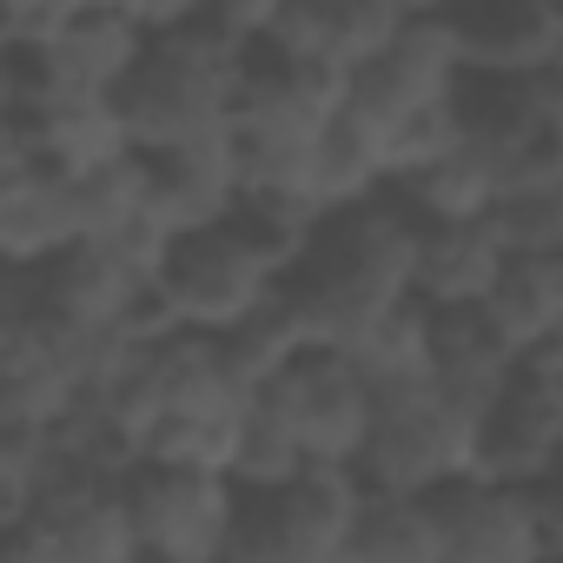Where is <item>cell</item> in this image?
<instances>
[{
	"label": "cell",
	"instance_id": "9a60e30c",
	"mask_svg": "<svg viewBox=\"0 0 563 563\" xmlns=\"http://www.w3.org/2000/svg\"><path fill=\"white\" fill-rule=\"evenodd\" d=\"M510 365H517L510 345L490 332V319L477 306H431V372H424V385L444 405H457V411L477 418L504 391Z\"/></svg>",
	"mask_w": 563,
	"mask_h": 563
},
{
	"label": "cell",
	"instance_id": "7c38bea8",
	"mask_svg": "<svg viewBox=\"0 0 563 563\" xmlns=\"http://www.w3.org/2000/svg\"><path fill=\"white\" fill-rule=\"evenodd\" d=\"M8 126L34 153V166H47L60 179L126 153V126L113 113V93H67L60 87V93H47L34 107H8Z\"/></svg>",
	"mask_w": 563,
	"mask_h": 563
},
{
	"label": "cell",
	"instance_id": "484cf974",
	"mask_svg": "<svg viewBox=\"0 0 563 563\" xmlns=\"http://www.w3.org/2000/svg\"><path fill=\"white\" fill-rule=\"evenodd\" d=\"M484 225L504 252H563V186H504Z\"/></svg>",
	"mask_w": 563,
	"mask_h": 563
},
{
	"label": "cell",
	"instance_id": "ffe728a7",
	"mask_svg": "<svg viewBox=\"0 0 563 563\" xmlns=\"http://www.w3.org/2000/svg\"><path fill=\"white\" fill-rule=\"evenodd\" d=\"M345 358L358 365V378H365L372 391L418 385V378L431 372V306L411 299V292H398V299L345 345Z\"/></svg>",
	"mask_w": 563,
	"mask_h": 563
},
{
	"label": "cell",
	"instance_id": "ba28073f",
	"mask_svg": "<svg viewBox=\"0 0 563 563\" xmlns=\"http://www.w3.org/2000/svg\"><path fill=\"white\" fill-rule=\"evenodd\" d=\"M258 398L292 424L299 451L319 464H352L372 424V385L358 378V365L339 345H299L286 365H278Z\"/></svg>",
	"mask_w": 563,
	"mask_h": 563
},
{
	"label": "cell",
	"instance_id": "4fadbf2b",
	"mask_svg": "<svg viewBox=\"0 0 563 563\" xmlns=\"http://www.w3.org/2000/svg\"><path fill=\"white\" fill-rule=\"evenodd\" d=\"M504 265V245L484 219H418L411 212V299L424 306H477Z\"/></svg>",
	"mask_w": 563,
	"mask_h": 563
},
{
	"label": "cell",
	"instance_id": "d4e9b609",
	"mask_svg": "<svg viewBox=\"0 0 563 563\" xmlns=\"http://www.w3.org/2000/svg\"><path fill=\"white\" fill-rule=\"evenodd\" d=\"M232 418H239V411H159V418L140 431V457H146V464L225 471V457H232Z\"/></svg>",
	"mask_w": 563,
	"mask_h": 563
},
{
	"label": "cell",
	"instance_id": "d6986e66",
	"mask_svg": "<svg viewBox=\"0 0 563 563\" xmlns=\"http://www.w3.org/2000/svg\"><path fill=\"white\" fill-rule=\"evenodd\" d=\"M339 563H438V523L424 490H358Z\"/></svg>",
	"mask_w": 563,
	"mask_h": 563
},
{
	"label": "cell",
	"instance_id": "5bb4252c",
	"mask_svg": "<svg viewBox=\"0 0 563 563\" xmlns=\"http://www.w3.org/2000/svg\"><path fill=\"white\" fill-rule=\"evenodd\" d=\"M398 21H405L398 0H286L265 34L278 47H292V54H312V60L352 74L372 54H385V41L398 34Z\"/></svg>",
	"mask_w": 563,
	"mask_h": 563
},
{
	"label": "cell",
	"instance_id": "9c48e42d",
	"mask_svg": "<svg viewBox=\"0 0 563 563\" xmlns=\"http://www.w3.org/2000/svg\"><path fill=\"white\" fill-rule=\"evenodd\" d=\"M438 14L477 74H530L563 60V8L556 0H438Z\"/></svg>",
	"mask_w": 563,
	"mask_h": 563
},
{
	"label": "cell",
	"instance_id": "f1b7e54d",
	"mask_svg": "<svg viewBox=\"0 0 563 563\" xmlns=\"http://www.w3.org/2000/svg\"><path fill=\"white\" fill-rule=\"evenodd\" d=\"M8 8L21 14V27H27V34H47L54 21H67L74 8H87V0H8Z\"/></svg>",
	"mask_w": 563,
	"mask_h": 563
},
{
	"label": "cell",
	"instance_id": "4316f807",
	"mask_svg": "<svg viewBox=\"0 0 563 563\" xmlns=\"http://www.w3.org/2000/svg\"><path fill=\"white\" fill-rule=\"evenodd\" d=\"M54 457V418L41 411H0V477H14L34 490V477Z\"/></svg>",
	"mask_w": 563,
	"mask_h": 563
},
{
	"label": "cell",
	"instance_id": "3957f363",
	"mask_svg": "<svg viewBox=\"0 0 563 563\" xmlns=\"http://www.w3.org/2000/svg\"><path fill=\"white\" fill-rule=\"evenodd\" d=\"M438 523V563H530L563 543V484L451 477L424 490Z\"/></svg>",
	"mask_w": 563,
	"mask_h": 563
},
{
	"label": "cell",
	"instance_id": "2e32d148",
	"mask_svg": "<svg viewBox=\"0 0 563 563\" xmlns=\"http://www.w3.org/2000/svg\"><path fill=\"white\" fill-rule=\"evenodd\" d=\"M477 312L510 345V358L563 339V252H504Z\"/></svg>",
	"mask_w": 563,
	"mask_h": 563
},
{
	"label": "cell",
	"instance_id": "8992f818",
	"mask_svg": "<svg viewBox=\"0 0 563 563\" xmlns=\"http://www.w3.org/2000/svg\"><path fill=\"white\" fill-rule=\"evenodd\" d=\"M126 517H133V550L153 563H225L239 484L225 471L199 464H133L120 477Z\"/></svg>",
	"mask_w": 563,
	"mask_h": 563
},
{
	"label": "cell",
	"instance_id": "7402d4cb",
	"mask_svg": "<svg viewBox=\"0 0 563 563\" xmlns=\"http://www.w3.org/2000/svg\"><path fill=\"white\" fill-rule=\"evenodd\" d=\"M378 186H385V173H378L372 146L332 113V120L319 126V140H312V166H306V199H312V212H345V206L372 199Z\"/></svg>",
	"mask_w": 563,
	"mask_h": 563
},
{
	"label": "cell",
	"instance_id": "277c9868",
	"mask_svg": "<svg viewBox=\"0 0 563 563\" xmlns=\"http://www.w3.org/2000/svg\"><path fill=\"white\" fill-rule=\"evenodd\" d=\"M471 411L444 405L424 378L372 391V424L352 457L365 490H438L451 477H471Z\"/></svg>",
	"mask_w": 563,
	"mask_h": 563
},
{
	"label": "cell",
	"instance_id": "83f0119b",
	"mask_svg": "<svg viewBox=\"0 0 563 563\" xmlns=\"http://www.w3.org/2000/svg\"><path fill=\"white\" fill-rule=\"evenodd\" d=\"M278 8H286V0H199L192 21H199L206 34H219L225 47H245V41H258V34L278 21Z\"/></svg>",
	"mask_w": 563,
	"mask_h": 563
},
{
	"label": "cell",
	"instance_id": "603a6c76",
	"mask_svg": "<svg viewBox=\"0 0 563 563\" xmlns=\"http://www.w3.org/2000/svg\"><path fill=\"white\" fill-rule=\"evenodd\" d=\"M299 464H306V451H299L292 424L252 391V398L239 405V418H232V457H225V477H232L239 490H265V484H278V477H292Z\"/></svg>",
	"mask_w": 563,
	"mask_h": 563
},
{
	"label": "cell",
	"instance_id": "e0dca14e",
	"mask_svg": "<svg viewBox=\"0 0 563 563\" xmlns=\"http://www.w3.org/2000/svg\"><path fill=\"white\" fill-rule=\"evenodd\" d=\"M47 54H54V74L67 93H113L133 60L146 54V27L120 8H107V0H87V8H74L67 21L47 27Z\"/></svg>",
	"mask_w": 563,
	"mask_h": 563
},
{
	"label": "cell",
	"instance_id": "cb8c5ba5",
	"mask_svg": "<svg viewBox=\"0 0 563 563\" xmlns=\"http://www.w3.org/2000/svg\"><path fill=\"white\" fill-rule=\"evenodd\" d=\"M67 186V219H74V239H107L113 225H126L140 212V153H113L100 166H80L60 179Z\"/></svg>",
	"mask_w": 563,
	"mask_h": 563
},
{
	"label": "cell",
	"instance_id": "6da1fadb",
	"mask_svg": "<svg viewBox=\"0 0 563 563\" xmlns=\"http://www.w3.org/2000/svg\"><path fill=\"white\" fill-rule=\"evenodd\" d=\"M232 54L239 47H225L199 21L146 34V54L113 87V113L126 126V146L153 153V146L199 140V133H225V120H232Z\"/></svg>",
	"mask_w": 563,
	"mask_h": 563
},
{
	"label": "cell",
	"instance_id": "8fae6325",
	"mask_svg": "<svg viewBox=\"0 0 563 563\" xmlns=\"http://www.w3.org/2000/svg\"><path fill=\"white\" fill-rule=\"evenodd\" d=\"M153 286V272H140V265H126L113 245H100V239H67L54 258H41L34 265V299L54 312V319H67V325H120V312L140 299Z\"/></svg>",
	"mask_w": 563,
	"mask_h": 563
},
{
	"label": "cell",
	"instance_id": "ac0fdd59",
	"mask_svg": "<svg viewBox=\"0 0 563 563\" xmlns=\"http://www.w3.org/2000/svg\"><path fill=\"white\" fill-rule=\"evenodd\" d=\"M74 239L67 186L47 166L0 173V265H41Z\"/></svg>",
	"mask_w": 563,
	"mask_h": 563
},
{
	"label": "cell",
	"instance_id": "44dd1931",
	"mask_svg": "<svg viewBox=\"0 0 563 563\" xmlns=\"http://www.w3.org/2000/svg\"><path fill=\"white\" fill-rule=\"evenodd\" d=\"M219 339V358H225V372L245 385V391H258L278 365H286L299 345H306V332H299V319H292V306H286V292H265L245 319H232L225 332H212Z\"/></svg>",
	"mask_w": 563,
	"mask_h": 563
},
{
	"label": "cell",
	"instance_id": "30bf717a",
	"mask_svg": "<svg viewBox=\"0 0 563 563\" xmlns=\"http://www.w3.org/2000/svg\"><path fill=\"white\" fill-rule=\"evenodd\" d=\"M232 192H239V173H232V140L225 133H199V140L140 153V206L166 232L219 225L232 212Z\"/></svg>",
	"mask_w": 563,
	"mask_h": 563
},
{
	"label": "cell",
	"instance_id": "52a82bcc",
	"mask_svg": "<svg viewBox=\"0 0 563 563\" xmlns=\"http://www.w3.org/2000/svg\"><path fill=\"white\" fill-rule=\"evenodd\" d=\"M278 286V272L219 219L199 232H173L159 265H153V292L166 299V312L192 332H225L232 319H245L265 292Z\"/></svg>",
	"mask_w": 563,
	"mask_h": 563
},
{
	"label": "cell",
	"instance_id": "5b68a950",
	"mask_svg": "<svg viewBox=\"0 0 563 563\" xmlns=\"http://www.w3.org/2000/svg\"><path fill=\"white\" fill-rule=\"evenodd\" d=\"M563 451V339L523 352L504 391L471 424V477L490 484H543Z\"/></svg>",
	"mask_w": 563,
	"mask_h": 563
},
{
	"label": "cell",
	"instance_id": "7a4b0ae2",
	"mask_svg": "<svg viewBox=\"0 0 563 563\" xmlns=\"http://www.w3.org/2000/svg\"><path fill=\"white\" fill-rule=\"evenodd\" d=\"M358 490L365 484L352 464H319V457H306L292 477L265 490H239L225 563H339Z\"/></svg>",
	"mask_w": 563,
	"mask_h": 563
}]
</instances>
